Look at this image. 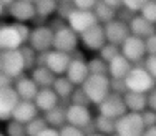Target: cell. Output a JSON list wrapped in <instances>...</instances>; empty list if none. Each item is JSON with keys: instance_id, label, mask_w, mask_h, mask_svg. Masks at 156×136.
I'll list each match as a JSON object with an SVG mask.
<instances>
[{"instance_id": "cell-1", "label": "cell", "mask_w": 156, "mask_h": 136, "mask_svg": "<svg viewBox=\"0 0 156 136\" xmlns=\"http://www.w3.org/2000/svg\"><path fill=\"white\" fill-rule=\"evenodd\" d=\"M81 90L85 91L90 103L100 105L110 93V78L106 75H88L81 85Z\"/></svg>"}, {"instance_id": "cell-2", "label": "cell", "mask_w": 156, "mask_h": 136, "mask_svg": "<svg viewBox=\"0 0 156 136\" xmlns=\"http://www.w3.org/2000/svg\"><path fill=\"white\" fill-rule=\"evenodd\" d=\"M126 91H135V93H150L156 86V80L151 78V75L143 67H135L129 70V73L125 78Z\"/></svg>"}, {"instance_id": "cell-3", "label": "cell", "mask_w": 156, "mask_h": 136, "mask_svg": "<svg viewBox=\"0 0 156 136\" xmlns=\"http://www.w3.org/2000/svg\"><path fill=\"white\" fill-rule=\"evenodd\" d=\"M0 71L5 73L12 80H17L20 76H23V73L27 70H25V61L20 53V48L0 51Z\"/></svg>"}, {"instance_id": "cell-4", "label": "cell", "mask_w": 156, "mask_h": 136, "mask_svg": "<svg viewBox=\"0 0 156 136\" xmlns=\"http://www.w3.org/2000/svg\"><path fill=\"white\" fill-rule=\"evenodd\" d=\"M70 60H72V57L68 53L50 50L47 53H38L37 67H47L55 76H62V75H65Z\"/></svg>"}, {"instance_id": "cell-5", "label": "cell", "mask_w": 156, "mask_h": 136, "mask_svg": "<svg viewBox=\"0 0 156 136\" xmlns=\"http://www.w3.org/2000/svg\"><path fill=\"white\" fill-rule=\"evenodd\" d=\"M78 43H80L78 33H75L68 25H63V27L53 30V45H51V50L72 55L75 50H78Z\"/></svg>"}, {"instance_id": "cell-6", "label": "cell", "mask_w": 156, "mask_h": 136, "mask_svg": "<svg viewBox=\"0 0 156 136\" xmlns=\"http://www.w3.org/2000/svg\"><path fill=\"white\" fill-rule=\"evenodd\" d=\"M28 47L37 53H47L53 45V30L48 25H37L30 30L28 35Z\"/></svg>"}, {"instance_id": "cell-7", "label": "cell", "mask_w": 156, "mask_h": 136, "mask_svg": "<svg viewBox=\"0 0 156 136\" xmlns=\"http://www.w3.org/2000/svg\"><path fill=\"white\" fill-rule=\"evenodd\" d=\"M144 131L140 113L126 111L123 116L115 120V133L118 136H141Z\"/></svg>"}, {"instance_id": "cell-8", "label": "cell", "mask_w": 156, "mask_h": 136, "mask_svg": "<svg viewBox=\"0 0 156 136\" xmlns=\"http://www.w3.org/2000/svg\"><path fill=\"white\" fill-rule=\"evenodd\" d=\"M96 106H98V115H103L111 120H118L120 116H123L126 113L123 96L116 93H108V96Z\"/></svg>"}, {"instance_id": "cell-9", "label": "cell", "mask_w": 156, "mask_h": 136, "mask_svg": "<svg viewBox=\"0 0 156 136\" xmlns=\"http://www.w3.org/2000/svg\"><path fill=\"white\" fill-rule=\"evenodd\" d=\"M120 53L123 55L129 63H138L140 60H144L146 57V50H144V40L136 38V37L129 35L120 45Z\"/></svg>"}, {"instance_id": "cell-10", "label": "cell", "mask_w": 156, "mask_h": 136, "mask_svg": "<svg viewBox=\"0 0 156 136\" xmlns=\"http://www.w3.org/2000/svg\"><path fill=\"white\" fill-rule=\"evenodd\" d=\"M65 116H66V124L80 128V130H83L85 126H88L93 121L90 108L80 105H68L65 108Z\"/></svg>"}, {"instance_id": "cell-11", "label": "cell", "mask_w": 156, "mask_h": 136, "mask_svg": "<svg viewBox=\"0 0 156 136\" xmlns=\"http://www.w3.org/2000/svg\"><path fill=\"white\" fill-rule=\"evenodd\" d=\"M103 32H105L106 43H111V45H116V47H120L129 37L128 23L118 20V18H115V20H111L108 23L103 25Z\"/></svg>"}, {"instance_id": "cell-12", "label": "cell", "mask_w": 156, "mask_h": 136, "mask_svg": "<svg viewBox=\"0 0 156 136\" xmlns=\"http://www.w3.org/2000/svg\"><path fill=\"white\" fill-rule=\"evenodd\" d=\"M96 18L93 15V12H87V10H73L66 18V25L72 28L75 33H83L85 30H88L90 27L96 25Z\"/></svg>"}, {"instance_id": "cell-13", "label": "cell", "mask_w": 156, "mask_h": 136, "mask_svg": "<svg viewBox=\"0 0 156 136\" xmlns=\"http://www.w3.org/2000/svg\"><path fill=\"white\" fill-rule=\"evenodd\" d=\"M78 38H80L81 43H83L85 48L93 50V51H100V48L106 43L105 32H103V25H100V23L93 25V27H90L88 30H85L83 33H80Z\"/></svg>"}, {"instance_id": "cell-14", "label": "cell", "mask_w": 156, "mask_h": 136, "mask_svg": "<svg viewBox=\"0 0 156 136\" xmlns=\"http://www.w3.org/2000/svg\"><path fill=\"white\" fill-rule=\"evenodd\" d=\"M22 45H25V42L22 40L15 25H0V51L18 50Z\"/></svg>"}, {"instance_id": "cell-15", "label": "cell", "mask_w": 156, "mask_h": 136, "mask_svg": "<svg viewBox=\"0 0 156 136\" xmlns=\"http://www.w3.org/2000/svg\"><path fill=\"white\" fill-rule=\"evenodd\" d=\"M9 15L18 23H28L33 22L37 17L35 13V5L27 0H15L12 5L9 7Z\"/></svg>"}, {"instance_id": "cell-16", "label": "cell", "mask_w": 156, "mask_h": 136, "mask_svg": "<svg viewBox=\"0 0 156 136\" xmlns=\"http://www.w3.org/2000/svg\"><path fill=\"white\" fill-rule=\"evenodd\" d=\"M88 75H90V73H88L85 58H72V60H70L68 68H66V71H65V76L68 78V82L72 83L73 86H81Z\"/></svg>"}, {"instance_id": "cell-17", "label": "cell", "mask_w": 156, "mask_h": 136, "mask_svg": "<svg viewBox=\"0 0 156 136\" xmlns=\"http://www.w3.org/2000/svg\"><path fill=\"white\" fill-rule=\"evenodd\" d=\"M20 101L13 86L0 90V121H10L17 103Z\"/></svg>"}, {"instance_id": "cell-18", "label": "cell", "mask_w": 156, "mask_h": 136, "mask_svg": "<svg viewBox=\"0 0 156 136\" xmlns=\"http://www.w3.org/2000/svg\"><path fill=\"white\" fill-rule=\"evenodd\" d=\"M128 28H129V35L136 37V38H141V40H146L148 37L156 33V25L150 23L148 20H144L140 13H136L128 22Z\"/></svg>"}, {"instance_id": "cell-19", "label": "cell", "mask_w": 156, "mask_h": 136, "mask_svg": "<svg viewBox=\"0 0 156 136\" xmlns=\"http://www.w3.org/2000/svg\"><path fill=\"white\" fill-rule=\"evenodd\" d=\"M33 103H35L38 111L47 113L60 105V98L57 96V93L51 88H38V93L33 98Z\"/></svg>"}, {"instance_id": "cell-20", "label": "cell", "mask_w": 156, "mask_h": 136, "mask_svg": "<svg viewBox=\"0 0 156 136\" xmlns=\"http://www.w3.org/2000/svg\"><path fill=\"white\" fill-rule=\"evenodd\" d=\"M13 90H15L18 100L23 101H33V98L38 93V86L33 83L30 76H20V78L13 80Z\"/></svg>"}, {"instance_id": "cell-21", "label": "cell", "mask_w": 156, "mask_h": 136, "mask_svg": "<svg viewBox=\"0 0 156 136\" xmlns=\"http://www.w3.org/2000/svg\"><path fill=\"white\" fill-rule=\"evenodd\" d=\"M38 115H40V111L37 110V106H35V103H33V101L20 100L17 103L13 113H12V120L17 121V123L27 124L28 121H32L33 118H37Z\"/></svg>"}, {"instance_id": "cell-22", "label": "cell", "mask_w": 156, "mask_h": 136, "mask_svg": "<svg viewBox=\"0 0 156 136\" xmlns=\"http://www.w3.org/2000/svg\"><path fill=\"white\" fill-rule=\"evenodd\" d=\"M131 68H133V65L120 53L108 63V78L110 80H125Z\"/></svg>"}, {"instance_id": "cell-23", "label": "cell", "mask_w": 156, "mask_h": 136, "mask_svg": "<svg viewBox=\"0 0 156 136\" xmlns=\"http://www.w3.org/2000/svg\"><path fill=\"white\" fill-rule=\"evenodd\" d=\"M123 101H125V106H126V111H131V113H141L143 110L148 108L146 95H143V93L126 91L123 95Z\"/></svg>"}, {"instance_id": "cell-24", "label": "cell", "mask_w": 156, "mask_h": 136, "mask_svg": "<svg viewBox=\"0 0 156 136\" xmlns=\"http://www.w3.org/2000/svg\"><path fill=\"white\" fill-rule=\"evenodd\" d=\"M30 78L38 88H51L57 76L47 67H35L33 70H30Z\"/></svg>"}, {"instance_id": "cell-25", "label": "cell", "mask_w": 156, "mask_h": 136, "mask_svg": "<svg viewBox=\"0 0 156 136\" xmlns=\"http://www.w3.org/2000/svg\"><path fill=\"white\" fill-rule=\"evenodd\" d=\"M91 12H93L96 22H98L100 25H105V23H108V22L116 18V10L111 9L110 5H106L103 0H98V2L95 3V7H93Z\"/></svg>"}, {"instance_id": "cell-26", "label": "cell", "mask_w": 156, "mask_h": 136, "mask_svg": "<svg viewBox=\"0 0 156 136\" xmlns=\"http://www.w3.org/2000/svg\"><path fill=\"white\" fill-rule=\"evenodd\" d=\"M43 120L47 121V124H48L50 128H57V130H60L63 124H66L65 106L58 105V106H55L53 110H50V111L43 113Z\"/></svg>"}, {"instance_id": "cell-27", "label": "cell", "mask_w": 156, "mask_h": 136, "mask_svg": "<svg viewBox=\"0 0 156 136\" xmlns=\"http://www.w3.org/2000/svg\"><path fill=\"white\" fill-rule=\"evenodd\" d=\"M51 90L57 93V96L60 98V100H68L72 91L75 90V86L68 82V78H66L65 75H62V76H57V78H55L53 85H51Z\"/></svg>"}, {"instance_id": "cell-28", "label": "cell", "mask_w": 156, "mask_h": 136, "mask_svg": "<svg viewBox=\"0 0 156 136\" xmlns=\"http://www.w3.org/2000/svg\"><path fill=\"white\" fill-rule=\"evenodd\" d=\"M93 126H95V131L100 134H105V136L115 134V120L106 118L103 115H98L96 118H93Z\"/></svg>"}, {"instance_id": "cell-29", "label": "cell", "mask_w": 156, "mask_h": 136, "mask_svg": "<svg viewBox=\"0 0 156 136\" xmlns=\"http://www.w3.org/2000/svg\"><path fill=\"white\" fill-rule=\"evenodd\" d=\"M33 5H35V13H37V17L47 18V17H50L51 13L57 12L58 2H57V0H37Z\"/></svg>"}, {"instance_id": "cell-30", "label": "cell", "mask_w": 156, "mask_h": 136, "mask_svg": "<svg viewBox=\"0 0 156 136\" xmlns=\"http://www.w3.org/2000/svg\"><path fill=\"white\" fill-rule=\"evenodd\" d=\"M87 68L90 75H106L108 76V63L103 61L100 57H95L87 61Z\"/></svg>"}, {"instance_id": "cell-31", "label": "cell", "mask_w": 156, "mask_h": 136, "mask_svg": "<svg viewBox=\"0 0 156 136\" xmlns=\"http://www.w3.org/2000/svg\"><path fill=\"white\" fill-rule=\"evenodd\" d=\"M47 126L48 124H47V121L43 120V116L38 115L37 118H33L32 121H28V123L25 124V133H27V136H38Z\"/></svg>"}, {"instance_id": "cell-32", "label": "cell", "mask_w": 156, "mask_h": 136, "mask_svg": "<svg viewBox=\"0 0 156 136\" xmlns=\"http://www.w3.org/2000/svg\"><path fill=\"white\" fill-rule=\"evenodd\" d=\"M20 53L23 57L25 61V70H33L37 67V58H38V53L35 50H32L28 45H22L20 47Z\"/></svg>"}, {"instance_id": "cell-33", "label": "cell", "mask_w": 156, "mask_h": 136, "mask_svg": "<svg viewBox=\"0 0 156 136\" xmlns=\"http://www.w3.org/2000/svg\"><path fill=\"white\" fill-rule=\"evenodd\" d=\"M118 55H120V47L111 45V43H105L98 51V57L101 58L103 61H106V63H110V61L113 60L115 57H118Z\"/></svg>"}, {"instance_id": "cell-34", "label": "cell", "mask_w": 156, "mask_h": 136, "mask_svg": "<svg viewBox=\"0 0 156 136\" xmlns=\"http://www.w3.org/2000/svg\"><path fill=\"white\" fill-rule=\"evenodd\" d=\"M68 101H70V105H80V106H90L91 105L88 96L85 95V91L81 90V86H75V90L72 91Z\"/></svg>"}, {"instance_id": "cell-35", "label": "cell", "mask_w": 156, "mask_h": 136, "mask_svg": "<svg viewBox=\"0 0 156 136\" xmlns=\"http://www.w3.org/2000/svg\"><path fill=\"white\" fill-rule=\"evenodd\" d=\"M140 15L144 20H148L150 23L156 25V0H148L144 3V7L140 10Z\"/></svg>"}, {"instance_id": "cell-36", "label": "cell", "mask_w": 156, "mask_h": 136, "mask_svg": "<svg viewBox=\"0 0 156 136\" xmlns=\"http://www.w3.org/2000/svg\"><path fill=\"white\" fill-rule=\"evenodd\" d=\"M5 136H27V133H25V124L17 123V121H13V120L7 121Z\"/></svg>"}, {"instance_id": "cell-37", "label": "cell", "mask_w": 156, "mask_h": 136, "mask_svg": "<svg viewBox=\"0 0 156 136\" xmlns=\"http://www.w3.org/2000/svg\"><path fill=\"white\" fill-rule=\"evenodd\" d=\"M75 10L72 2H58V7H57V13H58V18L60 20H65L68 18V15Z\"/></svg>"}, {"instance_id": "cell-38", "label": "cell", "mask_w": 156, "mask_h": 136, "mask_svg": "<svg viewBox=\"0 0 156 136\" xmlns=\"http://www.w3.org/2000/svg\"><path fill=\"white\" fill-rule=\"evenodd\" d=\"M140 116H141V121H143V126H144V128L156 126V113L151 111L150 108L143 110V111L140 113Z\"/></svg>"}, {"instance_id": "cell-39", "label": "cell", "mask_w": 156, "mask_h": 136, "mask_svg": "<svg viewBox=\"0 0 156 136\" xmlns=\"http://www.w3.org/2000/svg\"><path fill=\"white\" fill-rule=\"evenodd\" d=\"M143 68L151 75V78L156 80V55H151V57H150V55H146V57H144Z\"/></svg>"}, {"instance_id": "cell-40", "label": "cell", "mask_w": 156, "mask_h": 136, "mask_svg": "<svg viewBox=\"0 0 156 136\" xmlns=\"http://www.w3.org/2000/svg\"><path fill=\"white\" fill-rule=\"evenodd\" d=\"M148 0H123V7L133 13H140V10L144 7Z\"/></svg>"}, {"instance_id": "cell-41", "label": "cell", "mask_w": 156, "mask_h": 136, "mask_svg": "<svg viewBox=\"0 0 156 136\" xmlns=\"http://www.w3.org/2000/svg\"><path fill=\"white\" fill-rule=\"evenodd\" d=\"M58 136H85V133L80 128L70 126V124H63L60 130H58Z\"/></svg>"}, {"instance_id": "cell-42", "label": "cell", "mask_w": 156, "mask_h": 136, "mask_svg": "<svg viewBox=\"0 0 156 136\" xmlns=\"http://www.w3.org/2000/svg\"><path fill=\"white\" fill-rule=\"evenodd\" d=\"M96 2H98V0H72L73 7H75L76 10H87V12H91V10H93Z\"/></svg>"}, {"instance_id": "cell-43", "label": "cell", "mask_w": 156, "mask_h": 136, "mask_svg": "<svg viewBox=\"0 0 156 136\" xmlns=\"http://www.w3.org/2000/svg\"><path fill=\"white\" fill-rule=\"evenodd\" d=\"M110 93H116V95L123 96L126 93L125 80H110Z\"/></svg>"}, {"instance_id": "cell-44", "label": "cell", "mask_w": 156, "mask_h": 136, "mask_svg": "<svg viewBox=\"0 0 156 136\" xmlns=\"http://www.w3.org/2000/svg\"><path fill=\"white\" fill-rule=\"evenodd\" d=\"M144 50H146V55H150V57L156 55V33L144 40Z\"/></svg>"}, {"instance_id": "cell-45", "label": "cell", "mask_w": 156, "mask_h": 136, "mask_svg": "<svg viewBox=\"0 0 156 136\" xmlns=\"http://www.w3.org/2000/svg\"><path fill=\"white\" fill-rule=\"evenodd\" d=\"M135 15H136V13L129 12V10L125 9V7H121V9L116 10V18H118V20H121V22H125V23H128V22L131 20Z\"/></svg>"}, {"instance_id": "cell-46", "label": "cell", "mask_w": 156, "mask_h": 136, "mask_svg": "<svg viewBox=\"0 0 156 136\" xmlns=\"http://www.w3.org/2000/svg\"><path fill=\"white\" fill-rule=\"evenodd\" d=\"M15 28L18 30V33H20V37H22V40H23V42H27L28 40V35H30V30L32 28L28 27L27 23H18V22H15Z\"/></svg>"}, {"instance_id": "cell-47", "label": "cell", "mask_w": 156, "mask_h": 136, "mask_svg": "<svg viewBox=\"0 0 156 136\" xmlns=\"http://www.w3.org/2000/svg\"><path fill=\"white\" fill-rule=\"evenodd\" d=\"M146 103H148V108L156 113V86L150 91V93H146Z\"/></svg>"}, {"instance_id": "cell-48", "label": "cell", "mask_w": 156, "mask_h": 136, "mask_svg": "<svg viewBox=\"0 0 156 136\" xmlns=\"http://www.w3.org/2000/svg\"><path fill=\"white\" fill-rule=\"evenodd\" d=\"M10 86H13V80L9 78L5 73L0 71V90H3V88H10Z\"/></svg>"}, {"instance_id": "cell-49", "label": "cell", "mask_w": 156, "mask_h": 136, "mask_svg": "<svg viewBox=\"0 0 156 136\" xmlns=\"http://www.w3.org/2000/svg\"><path fill=\"white\" fill-rule=\"evenodd\" d=\"M103 2H105L106 5H110L111 9H115V10H118V9L123 7V0H103Z\"/></svg>"}, {"instance_id": "cell-50", "label": "cell", "mask_w": 156, "mask_h": 136, "mask_svg": "<svg viewBox=\"0 0 156 136\" xmlns=\"http://www.w3.org/2000/svg\"><path fill=\"white\" fill-rule=\"evenodd\" d=\"M38 136H58V130H57V128H50V126H47L45 130H43Z\"/></svg>"}, {"instance_id": "cell-51", "label": "cell", "mask_w": 156, "mask_h": 136, "mask_svg": "<svg viewBox=\"0 0 156 136\" xmlns=\"http://www.w3.org/2000/svg\"><path fill=\"white\" fill-rule=\"evenodd\" d=\"M141 136H156V126L144 128V131L141 133Z\"/></svg>"}, {"instance_id": "cell-52", "label": "cell", "mask_w": 156, "mask_h": 136, "mask_svg": "<svg viewBox=\"0 0 156 136\" xmlns=\"http://www.w3.org/2000/svg\"><path fill=\"white\" fill-rule=\"evenodd\" d=\"M13 2H15V0H0V3H2L3 7H10Z\"/></svg>"}, {"instance_id": "cell-53", "label": "cell", "mask_w": 156, "mask_h": 136, "mask_svg": "<svg viewBox=\"0 0 156 136\" xmlns=\"http://www.w3.org/2000/svg\"><path fill=\"white\" fill-rule=\"evenodd\" d=\"M3 12H5V7H3V5H2V3H0V17H2V15H3Z\"/></svg>"}, {"instance_id": "cell-54", "label": "cell", "mask_w": 156, "mask_h": 136, "mask_svg": "<svg viewBox=\"0 0 156 136\" xmlns=\"http://www.w3.org/2000/svg\"><path fill=\"white\" fill-rule=\"evenodd\" d=\"M88 136H105V134H100V133H93V134H88Z\"/></svg>"}, {"instance_id": "cell-55", "label": "cell", "mask_w": 156, "mask_h": 136, "mask_svg": "<svg viewBox=\"0 0 156 136\" xmlns=\"http://www.w3.org/2000/svg\"><path fill=\"white\" fill-rule=\"evenodd\" d=\"M57 2H72V0H57Z\"/></svg>"}, {"instance_id": "cell-56", "label": "cell", "mask_w": 156, "mask_h": 136, "mask_svg": "<svg viewBox=\"0 0 156 136\" xmlns=\"http://www.w3.org/2000/svg\"><path fill=\"white\" fill-rule=\"evenodd\" d=\"M27 2H32V3H35V2H37V0H27Z\"/></svg>"}, {"instance_id": "cell-57", "label": "cell", "mask_w": 156, "mask_h": 136, "mask_svg": "<svg viewBox=\"0 0 156 136\" xmlns=\"http://www.w3.org/2000/svg\"><path fill=\"white\" fill-rule=\"evenodd\" d=\"M0 136H5V133H0Z\"/></svg>"}, {"instance_id": "cell-58", "label": "cell", "mask_w": 156, "mask_h": 136, "mask_svg": "<svg viewBox=\"0 0 156 136\" xmlns=\"http://www.w3.org/2000/svg\"><path fill=\"white\" fill-rule=\"evenodd\" d=\"M111 136H118V134H116V133H115V134H111Z\"/></svg>"}]
</instances>
